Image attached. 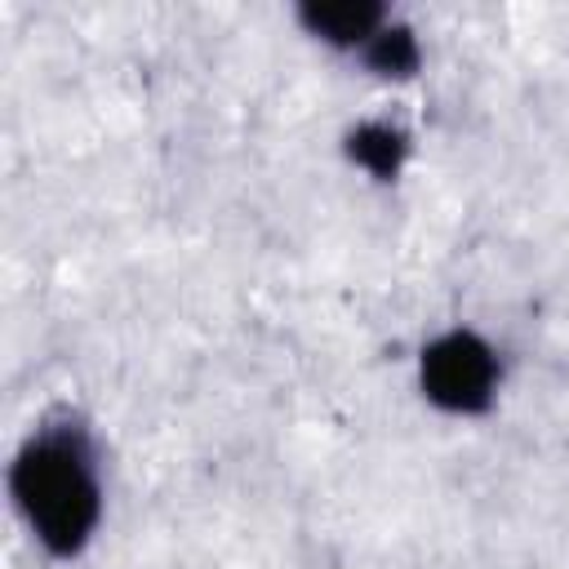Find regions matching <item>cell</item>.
<instances>
[{
  "instance_id": "2",
  "label": "cell",
  "mask_w": 569,
  "mask_h": 569,
  "mask_svg": "<svg viewBox=\"0 0 569 569\" xmlns=\"http://www.w3.org/2000/svg\"><path fill=\"white\" fill-rule=\"evenodd\" d=\"M498 356L471 329H449L422 347L418 382L422 396L445 413H485L498 396Z\"/></svg>"
},
{
  "instance_id": "5",
  "label": "cell",
  "mask_w": 569,
  "mask_h": 569,
  "mask_svg": "<svg viewBox=\"0 0 569 569\" xmlns=\"http://www.w3.org/2000/svg\"><path fill=\"white\" fill-rule=\"evenodd\" d=\"M418 40L405 31V27H382L373 36V44L365 49V62L378 71V76H413L418 71Z\"/></svg>"
},
{
  "instance_id": "4",
  "label": "cell",
  "mask_w": 569,
  "mask_h": 569,
  "mask_svg": "<svg viewBox=\"0 0 569 569\" xmlns=\"http://www.w3.org/2000/svg\"><path fill=\"white\" fill-rule=\"evenodd\" d=\"M347 156L378 182H391L409 156V133L391 120H365L347 133Z\"/></svg>"
},
{
  "instance_id": "1",
  "label": "cell",
  "mask_w": 569,
  "mask_h": 569,
  "mask_svg": "<svg viewBox=\"0 0 569 569\" xmlns=\"http://www.w3.org/2000/svg\"><path fill=\"white\" fill-rule=\"evenodd\" d=\"M9 493L49 556H80L102 520L93 449L76 422H44L9 467Z\"/></svg>"
},
{
  "instance_id": "3",
  "label": "cell",
  "mask_w": 569,
  "mask_h": 569,
  "mask_svg": "<svg viewBox=\"0 0 569 569\" xmlns=\"http://www.w3.org/2000/svg\"><path fill=\"white\" fill-rule=\"evenodd\" d=\"M302 27L325 40V44H338V49H369L373 36L387 27V9L382 4H369V0H338V4H302L298 9Z\"/></svg>"
}]
</instances>
